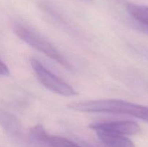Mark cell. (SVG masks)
<instances>
[{
	"label": "cell",
	"mask_w": 148,
	"mask_h": 147,
	"mask_svg": "<svg viewBox=\"0 0 148 147\" xmlns=\"http://www.w3.org/2000/svg\"><path fill=\"white\" fill-rule=\"evenodd\" d=\"M68 108L81 112H106L134 116L148 122V107L116 99L81 101L69 104Z\"/></svg>",
	"instance_id": "obj_1"
},
{
	"label": "cell",
	"mask_w": 148,
	"mask_h": 147,
	"mask_svg": "<svg viewBox=\"0 0 148 147\" xmlns=\"http://www.w3.org/2000/svg\"><path fill=\"white\" fill-rule=\"evenodd\" d=\"M12 29L15 35L25 43L53 59L66 69H72V66L66 58L61 54L60 52L46 39L19 24H14Z\"/></svg>",
	"instance_id": "obj_2"
},
{
	"label": "cell",
	"mask_w": 148,
	"mask_h": 147,
	"mask_svg": "<svg viewBox=\"0 0 148 147\" xmlns=\"http://www.w3.org/2000/svg\"><path fill=\"white\" fill-rule=\"evenodd\" d=\"M30 62L38 81L46 89L62 96L70 97L77 95L72 86L46 69L37 59L31 58Z\"/></svg>",
	"instance_id": "obj_3"
},
{
	"label": "cell",
	"mask_w": 148,
	"mask_h": 147,
	"mask_svg": "<svg viewBox=\"0 0 148 147\" xmlns=\"http://www.w3.org/2000/svg\"><path fill=\"white\" fill-rule=\"evenodd\" d=\"M33 141L43 147H83L64 137L49 135L41 125L33 126L30 130Z\"/></svg>",
	"instance_id": "obj_4"
},
{
	"label": "cell",
	"mask_w": 148,
	"mask_h": 147,
	"mask_svg": "<svg viewBox=\"0 0 148 147\" xmlns=\"http://www.w3.org/2000/svg\"><path fill=\"white\" fill-rule=\"evenodd\" d=\"M89 128L95 131H105L119 135H135L141 131L140 125L131 120H116L95 122L90 124Z\"/></svg>",
	"instance_id": "obj_5"
},
{
	"label": "cell",
	"mask_w": 148,
	"mask_h": 147,
	"mask_svg": "<svg viewBox=\"0 0 148 147\" xmlns=\"http://www.w3.org/2000/svg\"><path fill=\"white\" fill-rule=\"evenodd\" d=\"M95 132L100 141L106 147H136L131 140L123 135L105 131Z\"/></svg>",
	"instance_id": "obj_6"
},
{
	"label": "cell",
	"mask_w": 148,
	"mask_h": 147,
	"mask_svg": "<svg viewBox=\"0 0 148 147\" xmlns=\"http://www.w3.org/2000/svg\"><path fill=\"white\" fill-rule=\"evenodd\" d=\"M0 126L10 135L18 137L21 133V123L13 114L0 108Z\"/></svg>",
	"instance_id": "obj_7"
},
{
	"label": "cell",
	"mask_w": 148,
	"mask_h": 147,
	"mask_svg": "<svg viewBox=\"0 0 148 147\" xmlns=\"http://www.w3.org/2000/svg\"><path fill=\"white\" fill-rule=\"evenodd\" d=\"M127 10L134 20L148 28V7L130 3L127 5Z\"/></svg>",
	"instance_id": "obj_8"
},
{
	"label": "cell",
	"mask_w": 148,
	"mask_h": 147,
	"mask_svg": "<svg viewBox=\"0 0 148 147\" xmlns=\"http://www.w3.org/2000/svg\"><path fill=\"white\" fill-rule=\"evenodd\" d=\"M10 74V70L7 65L0 59V76H7Z\"/></svg>",
	"instance_id": "obj_9"
},
{
	"label": "cell",
	"mask_w": 148,
	"mask_h": 147,
	"mask_svg": "<svg viewBox=\"0 0 148 147\" xmlns=\"http://www.w3.org/2000/svg\"><path fill=\"white\" fill-rule=\"evenodd\" d=\"M82 146L83 147H95V146H93L90 145V144H87V143H85V142L82 143Z\"/></svg>",
	"instance_id": "obj_10"
}]
</instances>
